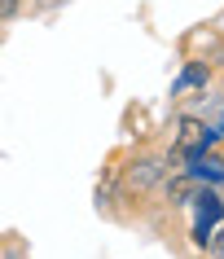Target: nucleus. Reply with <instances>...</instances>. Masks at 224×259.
Here are the masks:
<instances>
[{
	"label": "nucleus",
	"mask_w": 224,
	"mask_h": 259,
	"mask_svg": "<svg viewBox=\"0 0 224 259\" xmlns=\"http://www.w3.org/2000/svg\"><path fill=\"white\" fill-rule=\"evenodd\" d=\"M202 246H211L215 255H224V224H215V229L207 233V242H202Z\"/></svg>",
	"instance_id": "nucleus-4"
},
{
	"label": "nucleus",
	"mask_w": 224,
	"mask_h": 259,
	"mask_svg": "<svg viewBox=\"0 0 224 259\" xmlns=\"http://www.w3.org/2000/svg\"><path fill=\"white\" fill-rule=\"evenodd\" d=\"M189 171H194L198 180H224V158H211V154H198V158H189Z\"/></svg>",
	"instance_id": "nucleus-2"
},
{
	"label": "nucleus",
	"mask_w": 224,
	"mask_h": 259,
	"mask_svg": "<svg viewBox=\"0 0 224 259\" xmlns=\"http://www.w3.org/2000/svg\"><path fill=\"white\" fill-rule=\"evenodd\" d=\"M154 176H158V163H141V171H132V185H137V189H145Z\"/></svg>",
	"instance_id": "nucleus-3"
},
{
	"label": "nucleus",
	"mask_w": 224,
	"mask_h": 259,
	"mask_svg": "<svg viewBox=\"0 0 224 259\" xmlns=\"http://www.w3.org/2000/svg\"><path fill=\"white\" fill-rule=\"evenodd\" d=\"M211 145H215V132H211L207 123H198V119H185V123H181L176 154H185V158H198V154H207Z\"/></svg>",
	"instance_id": "nucleus-1"
},
{
	"label": "nucleus",
	"mask_w": 224,
	"mask_h": 259,
	"mask_svg": "<svg viewBox=\"0 0 224 259\" xmlns=\"http://www.w3.org/2000/svg\"><path fill=\"white\" fill-rule=\"evenodd\" d=\"M5 14H14V0H0V18Z\"/></svg>",
	"instance_id": "nucleus-5"
}]
</instances>
